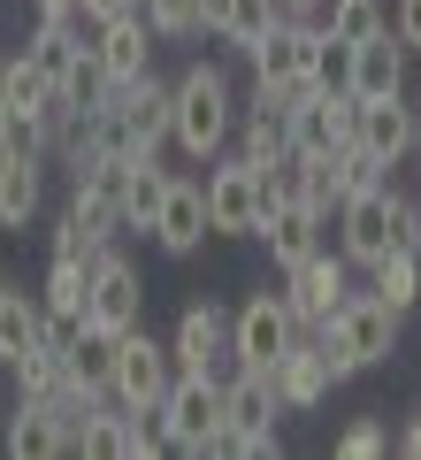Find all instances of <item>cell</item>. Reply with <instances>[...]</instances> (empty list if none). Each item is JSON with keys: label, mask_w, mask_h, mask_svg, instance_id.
<instances>
[{"label": "cell", "mask_w": 421, "mask_h": 460, "mask_svg": "<svg viewBox=\"0 0 421 460\" xmlns=\"http://www.w3.org/2000/svg\"><path fill=\"white\" fill-rule=\"evenodd\" d=\"M169 169H162V154H138L130 162V192H123V230H146L153 238V215H162V199H169Z\"/></svg>", "instance_id": "cell-26"}, {"label": "cell", "mask_w": 421, "mask_h": 460, "mask_svg": "<svg viewBox=\"0 0 421 460\" xmlns=\"http://www.w3.org/2000/svg\"><path fill=\"white\" fill-rule=\"evenodd\" d=\"M314 31H322V23H276L268 39H253V47H245V62H253V84H268V93H284V100L314 93V84H307Z\"/></svg>", "instance_id": "cell-11"}, {"label": "cell", "mask_w": 421, "mask_h": 460, "mask_svg": "<svg viewBox=\"0 0 421 460\" xmlns=\"http://www.w3.org/2000/svg\"><path fill=\"white\" fill-rule=\"evenodd\" d=\"M153 39H162V31L130 8V16H115V23H100V31H92V54L108 62L115 84H138V77H153Z\"/></svg>", "instance_id": "cell-19"}, {"label": "cell", "mask_w": 421, "mask_h": 460, "mask_svg": "<svg viewBox=\"0 0 421 460\" xmlns=\"http://www.w3.org/2000/svg\"><path fill=\"white\" fill-rule=\"evenodd\" d=\"M390 208H399V184H375V192H353L338 208V253L353 269H375L399 238H390Z\"/></svg>", "instance_id": "cell-12"}, {"label": "cell", "mask_w": 421, "mask_h": 460, "mask_svg": "<svg viewBox=\"0 0 421 460\" xmlns=\"http://www.w3.org/2000/svg\"><path fill=\"white\" fill-rule=\"evenodd\" d=\"M138 16H146L162 39H199V31H207L199 0H138Z\"/></svg>", "instance_id": "cell-33"}, {"label": "cell", "mask_w": 421, "mask_h": 460, "mask_svg": "<svg viewBox=\"0 0 421 460\" xmlns=\"http://www.w3.org/2000/svg\"><path fill=\"white\" fill-rule=\"evenodd\" d=\"M169 345H177V368L230 376V368H238V314L215 307V299H192V307L177 314V330H169Z\"/></svg>", "instance_id": "cell-6"}, {"label": "cell", "mask_w": 421, "mask_h": 460, "mask_svg": "<svg viewBox=\"0 0 421 460\" xmlns=\"http://www.w3.org/2000/svg\"><path fill=\"white\" fill-rule=\"evenodd\" d=\"M276 414H292V407H284L268 368H230L223 376V422L253 429V438H276Z\"/></svg>", "instance_id": "cell-20"}, {"label": "cell", "mask_w": 421, "mask_h": 460, "mask_svg": "<svg viewBox=\"0 0 421 460\" xmlns=\"http://www.w3.org/2000/svg\"><path fill=\"white\" fill-rule=\"evenodd\" d=\"M115 123H123V146L130 154H162L177 146V77H138L115 93Z\"/></svg>", "instance_id": "cell-8"}, {"label": "cell", "mask_w": 421, "mask_h": 460, "mask_svg": "<svg viewBox=\"0 0 421 460\" xmlns=\"http://www.w3.org/2000/svg\"><path fill=\"white\" fill-rule=\"evenodd\" d=\"M92 330H138L146 323V277L130 269V253H115V246H100L92 253V314H84Z\"/></svg>", "instance_id": "cell-9"}, {"label": "cell", "mask_w": 421, "mask_h": 460, "mask_svg": "<svg viewBox=\"0 0 421 460\" xmlns=\"http://www.w3.org/2000/svg\"><path fill=\"white\" fill-rule=\"evenodd\" d=\"M414 131H421V108L406 93H383V100H360V146L383 154L390 169L414 162Z\"/></svg>", "instance_id": "cell-18"}, {"label": "cell", "mask_w": 421, "mask_h": 460, "mask_svg": "<svg viewBox=\"0 0 421 460\" xmlns=\"http://www.w3.org/2000/svg\"><path fill=\"white\" fill-rule=\"evenodd\" d=\"M414 162H421V131H414Z\"/></svg>", "instance_id": "cell-43"}, {"label": "cell", "mask_w": 421, "mask_h": 460, "mask_svg": "<svg viewBox=\"0 0 421 460\" xmlns=\"http://www.w3.org/2000/svg\"><path fill=\"white\" fill-rule=\"evenodd\" d=\"M215 422H223V376L177 368V384H169V399H162L169 453H192V460H207V438H215Z\"/></svg>", "instance_id": "cell-5"}, {"label": "cell", "mask_w": 421, "mask_h": 460, "mask_svg": "<svg viewBox=\"0 0 421 460\" xmlns=\"http://www.w3.org/2000/svg\"><path fill=\"white\" fill-rule=\"evenodd\" d=\"M322 223H329V215H314L307 199H276V208L260 215V246H268V261H276V269H299L307 253H322V246H329Z\"/></svg>", "instance_id": "cell-17"}, {"label": "cell", "mask_w": 421, "mask_h": 460, "mask_svg": "<svg viewBox=\"0 0 421 460\" xmlns=\"http://www.w3.org/2000/svg\"><path fill=\"white\" fill-rule=\"evenodd\" d=\"M230 314H238V368H276L299 338H307V323H299V307L284 292H253Z\"/></svg>", "instance_id": "cell-7"}, {"label": "cell", "mask_w": 421, "mask_h": 460, "mask_svg": "<svg viewBox=\"0 0 421 460\" xmlns=\"http://www.w3.org/2000/svg\"><path fill=\"white\" fill-rule=\"evenodd\" d=\"M399 453L421 460V407H406V422H399Z\"/></svg>", "instance_id": "cell-38"}, {"label": "cell", "mask_w": 421, "mask_h": 460, "mask_svg": "<svg viewBox=\"0 0 421 460\" xmlns=\"http://www.w3.org/2000/svg\"><path fill=\"white\" fill-rule=\"evenodd\" d=\"M100 246H108V238H92V230H84V215H77V208H62V223L47 230V253H54V261H92Z\"/></svg>", "instance_id": "cell-35"}, {"label": "cell", "mask_w": 421, "mask_h": 460, "mask_svg": "<svg viewBox=\"0 0 421 460\" xmlns=\"http://www.w3.org/2000/svg\"><path fill=\"white\" fill-rule=\"evenodd\" d=\"M322 31L345 39V47H360V39H383L390 31V8H383V0H329V8H322Z\"/></svg>", "instance_id": "cell-30"}, {"label": "cell", "mask_w": 421, "mask_h": 460, "mask_svg": "<svg viewBox=\"0 0 421 460\" xmlns=\"http://www.w3.org/2000/svg\"><path fill=\"white\" fill-rule=\"evenodd\" d=\"M268 169L245 162V154H215L207 162V223L215 238H260V215H268Z\"/></svg>", "instance_id": "cell-3"}, {"label": "cell", "mask_w": 421, "mask_h": 460, "mask_svg": "<svg viewBox=\"0 0 421 460\" xmlns=\"http://www.w3.org/2000/svg\"><path fill=\"white\" fill-rule=\"evenodd\" d=\"M169 384H177V345L153 338L146 323L115 338V399L123 407H162Z\"/></svg>", "instance_id": "cell-4"}, {"label": "cell", "mask_w": 421, "mask_h": 460, "mask_svg": "<svg viewBox=\"0 0 421 460\" xmlns=\"http://www.w3.org/2000/svg\"><path fill=\"white\" fill-rule=\"evenodd\" d=\"M8 100H16V115H39L54 100V77L31 62V54H8Z\"/></svg>", "instance_id": "cell-32"}, {"label": "cell", "mask_w": 421, "mask_h": 460, "mask_svg": "<svg viewBox=\"0 0 421 460\" xmlns=\"http://www.w3.org/2000/svg\"><path fill=\"white\" fill-rule=\"evenodd\" d=\"M322 162H329V192H338V208H345L353 192H375V184H390V162H383V154H368L360 138H353V146H338V154H322Z\"/></svg>", "instance_id": "cell-27"}, {"label": "cell", "mask_w": 421, "mask_h": 460, "mask_svg": "<svg viewBox=\"0 0 421 460\" xmlns=\"http://www.w3.org/2000/svg\"><path fill=\"white\" fill-rule=\"evenodd\" d=\"M368 292H383V299H390V307H399V314H414V307H421V253L390 246L383 261L368 269Z\"/></svg>", "instance_id": "cell-29"}, {"label": "cell", "mask_w": 421, "mask_h": 460, "mask_svg": "<svg viewBox=\"0 0 421 460\" xmlns=\"http://www.w3.org/2000/svg\"><path fill=\"white\" fill-rule=\"evenodd\" d=\"M390 31H399L406 47L421 54V0H390Z\"/></svg>", "instance_id": "cell-37"}, {"label": "cell", "mask_w": 421, "mask_h": 460, "mask_svg": "<svg viewBox=\"0 0 421 460\" xmlns=\"http://www.w3.org/2000/svg\"><path fill=\"white\" fill-rule=\"evenodd\" d=\"M207 238H215V223H207V177H177L169 199H162V215H153V246H162L169 261H192Z\"/></svg>", "instance_id": "cell-15"}, {"label": "cell", "mask_w": 421, "mask_h": 460, "mask_svg": "<svg viewBox=\"0 0 421 460\" xmlns=\"http://www.w3.org/2000/svg\"><path fill=\"white\" fill-rule=\"evenodd\" d=\"M77 0H31V16H69Z\"/></svg>", "instance_id": "cell-41"}, {"label": "cell", "mask_w": 421, "mask_h": 460, "mask_svg": "<svg viewBox=\"0 0 421 460\" xmlns=\"http://www.w3.org/2000/svg\"><path fill=\"white\" fill-rule=\"evenodd\" d=\"M268 376H276V392H284V407H292V414H314V407H322V399L345 384L338 368H329V353H322V338H314V330L268 368Z\"/></svg>", "instance_id": "cell-16"}, {"label": "cell", "mask_w": 421, "mask_h": 460, "mask_svg": "<svg viewBox=\"0 0 421 460\" xmlns=\"http://www.w3.org/2000/svg\"><path fill=\"white\" fill-rule=\"evenodd\" d=\"M390 238H399L406 253H421V199L399 192V208H390Z\"/></svg>", "instance_id": "cell-36"}, {"label": "cell", "mask_w": 421, "mask_h": 460, "mask_svg": "<svg viewBox=\"0 0 421 460\" xmlns=\"http://www.w3.org/2000/svg\"><path fill=\"white\" fill-rule=\"evenodd\" d=\"M390 445H399V438H390L383 414H360V422L338 429V460H375V453H390Z\"/></svg>", "instance_id": "cell-34"}, {"label": "cell", "mask_w": 421, "mask_h": 460, "mask_svg": "<svg viewBox=\"0 0 421 460\" xmlns=\"http://www.w3.org/2000/svg\"><path fill=\"white\" fill-rule=\"evenodd\" d=\"M406 62H414V47H406L399 31H383V39H360V47H353V93H360V100L406 93Z\"/></svg>", "instance_id": "cell-22"}, {"label": "cell", "mask_w": 421, "mask_h": 460, "mask_svg": "<svg viewBox=\"0 0 421 460\" xmlns=\"http://www.w3.org/2000/svg\"><path fill=\"white\" fill-rule=\"evenodd\" d=\"M307 84H314V93H353V47H345V39H329V31H314Z\"/></svg>", "instance_id": "cell-31"}, {"label": "cell", "mask_w": 421, "mask_h": 460, "mask_svg": "<svg viewBox=\"0 0 421 460\" xmlns=\"http://www.w3.org/2000/svg\"><path fill=\"white\" fill-rule=\"evenodd\" d=\"M16 115V100H8V54H0V123Z\"/></svg>", "instance_id": "cell-40"}, {"label": "cell", "mask_w": 421, "mask_h": 460, "mask_svg": "<svg viewBox=\"0 0 421 460\" xmlns=\"http://www.w3.org/2000/svg\"><path fill=\"white\" fill-rule=\"evenodd\" d=\"M69 376H77L84 392H115V330L84 323L77 338H69Z\"/></svg>", "instance_id": "cell-28"}, {"label": "cell", "mask_w": 421, "mask_h": 460, "mask_svg": "<svg viewBox=\"0 0 421 460\" xmlns=\"http://www.w3.org/2000/svg\"><path fill=\"white\" fill-rule=\"evenodd\" d=\"M314 338H322V353H329V368H338V376H360V368H390V361H399L406 314L390 307L383 292H353L322 330H314Z\"/></svg>", "instance_id": "cell-1"}, {"label": "cell", "mask_w": 421, "mask_h": 460, "mask_svg": "<svg viewBox=\"0 0 421 460\" xmlns=\"http://www.w3.org/2000/svg\"><path fill=\"white\" fill-rule=\"evenodd\" d=\"M414 108H421V93H414Z\"/></svg>", "instance_id": "cell-44"}, {"label": "cell", "mask_w": 421, "mask_h": 460, "mask_svg": "<svg viewBox=\"0 0 421 460\" xmlns=\"http://www.w3.org/2000/svg\"><path fill=\"white\" fill-rule=\"evenodd\" d=\"M230 131H238V93H230V77L215 62H192L177 77V146L192 162H215L230 146Z\"/></svg>", "instance_id": "cell-2"}, {"label": "cell", "mask_w": 421, "mask_h": 460, "mask_svg": "<svg viewBox=\"0 0 421 460\" xmlns=\"http://www.w3.org/2000/svg\"><path fill=\"white\" fill-rule=\"evenodd\" d=\"M39 345H47V299L8 284V299H0V361L16 368V361H31Z\"/></svg>", "instance_id": "cell-23"}, {"label": "cell", "mask_w": 421, "mask_h": 460, "mask_svg": "<svg viewBox=\"0 0 421 460\" xmlns=\"http://www.w3.org/2000/svg\"><path fill=\"white\" fill-rule=\"evenodd\" d=\"M39 299H47L54 323L77 330L84 314H92V261H47V284H39Z\"/></svg>", "instance_id": "cell-25"}, {"label": "cell", "mask_w": 421, "mask_h": 460, "mask_svg": "<svg viewBox=\"0 0 421 460\" xmlns=\"http://www.w3.org/2000/svg\"><path fill=\"white\" fill-rule=\"evenodd\" d=\"M47 208V162L39 154H0V230L23 238Z\"/></svg>", "instance_id": "cell-21"}, {"label": "cell", "mask_w": 421, "mask_h": 460, "mask_svg": "<svg viewBox=\"0 0 421 460\" xmlns=\"http://www.w3.org/2000/svg\"><path fill=\"white\" fill-rule=\"evenodd\" d=\"M8 453L16 460H54L69 453V429L54 407H31V399H16V414H8Z\"/></svg>", "instance_id": "cell-24"}, {"label": "cell", "mask_w": 421, "mask_h": 460, "mask_svg": "<svg viewBox=\"0 0 421 460\" xmlns=\"http://www.w3.org/2000/svg\"><path fill=\"white\" fill-rule=\"evenodd\" d=\"M284 299L299 307V323L307 330H322L329 314L353 299V261H345L338 246H322V253H307L299 269H284Z\"/></svg>", "instance_id": "cell-10"}, {"label": "cell", "mask_w": 421, "mask_h": 460, "mask_svg": "<svg viewBox=\"0 0 421 460\" xmlns=\"http://www.w3.org/2000/svg\"><path fill=\"white\" fill-rule=\"evenodd\" d=\"M77 8H84V16H92V23H115V16H130L138 0H77Z\"/></svg>", "instance_id": "cell-39"}, {"label": "cell", "mask_w": 421, "mask_h": 460, "mask_svg": "<svg viewBox=\"0 0 421 460\" xmlns=\"http://www.w3.org/2000/svg\"><path fill=\"white\" fill-rule=\"evenodd\" d=\"M360 138V93H299L292 100V146L299 154H338Z\"/></svg>", "instance_id": "cell-13"}, {"label": "cell", "mask_w": 421, "mask_h": 460, "mask_svg": "<svg viewBox=\"0 0 421 460\" xmlns=\"http://www.w3.org/2000/svg\"><path fill=\"white\" fill-rule=\"evenodd\" d=\"M0 299H8V269H0Z\"/></svg>", "instance_id": "cell-42"}, {"label": "cell", "mask_w": 421, "mask_h": 460, "mask_svg": "<svg viewBox=\"0 0 421 460\" xmlns=\"http://www.w3.org/2000/svg\"><path fill=\"white\" fill-rule=\"evenodd\" d=\"M130 162H138V154H123V162H84V169H69V208L84 215V230H92V238H115V230H123Z\"/></svg>", "instance_id": "cell-14"}]
</instances>
